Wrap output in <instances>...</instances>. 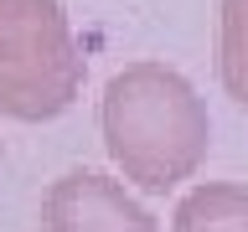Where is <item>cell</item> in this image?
Instances as JSON below:
<instances>
[{
  "label": "cell",
  "instance_id": "obj_2",
  "mask_svg": "<svg viewBox=\"0 0 248 232\" xmlns=\"http://www.w3.org/2000/svg\"><path fill=\"white\" fill-rule=\"evenodd\" d=\"M83 52L57 0H0V114L46 124L83 93Z\"/></svg>",
  "mask_w": 248,
  "mask_h": 232
},
{
  "label": "cell",
  "instance_id": "obj_5",
  "mask_svg": "<svg viewBox=\"0 0 248 232\" xmlns=\"http://www.w3.org/2000/svg\"><path fill=\"white\" fill-rule=\"evenodd\" d=\"M217 72L238 108H248V0H222V36H217Z\"/></svg>",
  "mask_w": 248,
  "mask_h": 232
},
{
  "label": "cell",
  "instance_id": "obj_3",
  "mask_svg": "<svg viewBox=\"0 0 248 232\" xmlns=\"http://www.w3.org/2000/svg\"><path fill=\"white\" fill-rule=\"evenodd\" d=\"M42 222L46 232H160V222L98 170L57 175L42 196Z\"/></svg>",
  "mask_w": 248,
  "mask_h": 232
},
{
  "label": "cell",
  "instance_id": "obj_1",
  "mask_svg": "<svg viewBox=\"0 0 248 232\" xmlns=\"http://www.w3.org/2000/svg\"><path fill=\"white\" fill-rule=\"evenodd\" d=\"M104 150L150 196L191 181L212 150V119L202 93L166 62H129L104 88Z\"/></svg>",
  "mask_w": 248,
  "mask_h": 232
},
{
  "label": "cell",
  "instance_id": "obj_6",
  "mask_svg": "<svg viewBox=\"0 0 248 232\" xmlns=\"http://www.w3.org/2000/svg\"><path fill=\"white\" fill-rule=\"evenodd\" d=\"M0 160H5V150H0Z\"/></svg>",
  "mask_w": 248,
  "mask_h": 232
},
{
  "label": "cell",
  "instance_id": "obj_4",
  "mask_svg": "<svg viewBox=\"0 0 248 232\" xmlns=\"http://www.w3.org/2000/svg\"><path fill=\"white\" fill-rule=\"evenodd\" d=\"M170 232H248V186L202 181L176 201Z\"/></svg>",
  "mask_w": 248,
  "mask_h": 232
}]
</instances>
